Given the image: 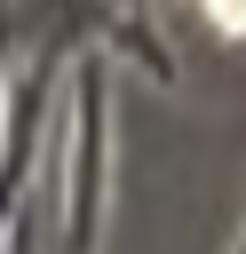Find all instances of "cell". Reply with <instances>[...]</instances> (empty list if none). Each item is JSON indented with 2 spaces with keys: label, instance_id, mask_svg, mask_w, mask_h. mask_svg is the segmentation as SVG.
I'll return each instance as SVG.
<instances>
[{
  "label": "cell",
  "instance_id": "cell-1",
  "mask_svg": "<svg viewBox=\"0 0 246 254\" xmlns=\"http://www.w3.org/2000/svg\"><path fill=\"white\" fill-rule=\"evenodd\" d=\"M206 16H214V24H230V32H246V0H206Z\"/></svg>",
  "mask_w": 246,
  "mask_h": 254
}]
</instances>
